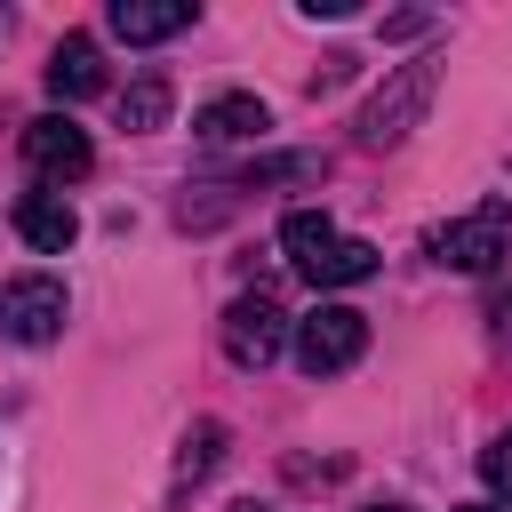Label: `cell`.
<instances>
[{
    "label": "cell",
    "mask_w": 512,
    "mask_h": 512,
    "mask_svg": "<svg viewBox=\"0 0 512 512\" xmlns=\"http://www.w3.org/2000/svg\"><path fill=\"white\" fill-rule=\"evenodd\" d=\"M432 88H440V56H408V64H392V80L360 104V144H400L416 120H424V104H432Z\"/></svg>",
    "instance_id": "obj_1"
},
{
    "label": "cell",
    "mask_w": 512,
    "mask_h": 512,
    "mask_svg": "<svg viewBox=\"0 0 512 512\" xmlns=\"http://www.w3.org/2000/svg\"><path fill=\"white\" fill-rule=\"evenodd\" d=\"M448 272H496L504 256H512V200H480L472 216H456V224H440L432 240H424Z\"/></svg>",
    "instance_id": "obj_2"
},
{
    "label": "cell",
    "mask_w": 512,
    "mask_h": 512,
    "mask_svg": "<svg viewBox=\"0 0 512 512\" xmlns=\"http://www.w3.org/2000/svg\"><path fill=\"white\" fill-rule=\"evenodd\" d=\"M360 352H368V312L320 304V312L296 320V368H304V376H344Z\"/></svg>",
    "instance_id": "obj_3"
},
{
    "label": "cell",
    "mask_w": 512,
    "mask_h": 512,
    "mask_svg": "<svg viewBox=\"0 0 512 512\" xmlns=\"http://www.w3.org/2000/svg\"><path fill=\"white\" fill-rule=\"evenodd\" d=\"M64 280L56 272H24V280H8L0 288V336L8 344H56L64 336Z\"/></svg>",
    "instance_id": "obj_4"
},
{
    "label": "cell",
    "mask_w": 512,
    "mask_h": 512,
    "mask_svg": "<svg viewBox=\"0 0 512 512\" xmlns=\"http://www.w3.org/2000/svg\"><path fill=\"white\" fill-rule=\"evenodd\" d=\"M24 160H32L40 184H80L96 168V144L72 112H40V120H24Z\"/></svg>",
    "instance_id": "obj_5"
},
{
    "label": "cell",
    "mask_w": 512,
    "mask_h": 512,
    "mask_svg": "<svg viewBox=\"0 0 512 512\" xmlns=\"http://www.w3.org/2000/svg\"><path fill=\"white\" fill-rule=\"evenodd\" d=\"M280 344H288V312L264 288L232 296V312H224V360L232 368H264V360H280Z\"/></svg>",
    "instance_id": "obj_6"
},
{
    "label": "cell",
    "mask_w": 512,
    "mask_h": 512,
    "mask_svg": "<svg viewBox=\"0 0 512 512\" xmlns=\"http://www.w3.org/2000/svg\"><path fill=\"white\" fill-rule=\"evenodd\" d=\"M16 232H24V248L64 256V248L80 240V216H72V200H64V192H24V200H16Z\"/></svg>",
    "instance_id": "obj_7"
},
{
    "label": "cell",
    "mask_w": 512,
    "mask_h": 512,
    "mask_svg": "<svg viewBox=\"0 0 512 512\" xmlns=\"http://www.w3.org/2000/svg\"><path fill=\"white\" fill-rule=\"evenodd\" d=\"M128 48H152V40H176L184 24H192V0H112V16H104Z\"/></svg>",
    "instance_id": "obj_8"
},
{
    "label": "cell",
    "mask_w": 512,
    "mask_h": 512,
    "mask_svg": "<svg viewBox=\"0 0 512 512\" xmlns=\"http://www.w3.org/2000/svg\"><path fill=\"white\" fill-rule=\"evenodd\" d=\"M96 88H104V48H96L88 32H64L56 56H48V96L80 104V96H96Z\"/></svg>",
    "instance_id": "obj_9"
},
{
    "label": "cell",
    "mask_w": 512,
    "mask_h": 512,
    "mask_svg": "<svg viewBox=\"0 0 512 512\" xmlns=\"http://www.w3.org/2000/svg\"><path fill=\"white\" fill-rule=\"evenodd\" d=\"M264 128H272V112L256 96H208L192 112V136H208V144H256Z\"/></svg>",
    "instance_id": "obj_10"
},
{
    "label": "cell",
    "mask_w": 512,
    "mask_h": 512,
    "mask_svg": "<svg viewBox=\"0 0 512 512\" xmlns=\"http://www.w3.org/2000/svg\"><path fill=\"white\" fill-rule=\"evenodd\" d=\"M368 272H376V248H368V240H352V232H336V240L304 264V280H312V288H352V280H368Z\"/></svg>",
    "instance_id": "obj_11"
},
{
    "label": "cell",
    "mask_w": 512,
    "mask_h": 512,
    "mask_svg": "<svg viewBox=\"0 0 512 512\" xmlns=\"http://www.w3.org/2000/svg\"><path fill=\"white\" fill-rule=\"evenodd\" d=\"M216 456H224V424H216V416H200V424L184 432V456H176V480H168V488H176V496H184V488H200V480L216 472Z\"/></svg>",
    "instance_id": "obj_12"
},
{
    "label": "cell",
    "mask_w": 512,
    "mask_h": 512,
    "mask_svg": "<svg viewBox=\"0 0 512 512\" xmlns=\"http://www.w3.org/2000/svg\"><path fill=\"white\" fill-rule=\"evenodd\" d=\"M120 120H128V128H160V120H168V80L144 72V80L120 96Z\"/></svg>",
    "instance_id": "obj_13"
},
{
    "label": "cell",
    "mask_w": 512,
    "mask_h": 512,
    "mask_svg": "<svg viewBox=\"0 0 512 512\" xmlns=\"http://www.w3.org/2000/svg\"><path fill=\"white\" fill-rule=\"evenodd\" d=\"M480 480H488L496 496H512V432H496V440L480 448Z\"/></svg>",
    "instance_id": "obj_14"
},
{
    "label": "cell",
    "mask_w": 512,
    "mask_h": 512,
    "mask_svg": "<svg viewBox=\"0 0 512 512\" xmlns=\"http://www.w3.org/2000/svg\"><path fill=\"white\" fill-rule=\"evenodd\" d=\"M488 320H496V336H512V296H496V304H488Z\"/></svg>",
    "instance_id": "obj_15"
},
{
    "label": "cell",
    "mask_w": 512,
    "mask_h": 512,
    "mask_svg": "<svg viewBox=\"0 0 512 512\" xmlns=\"http://www.w3.org/2000/svg\"><path fill=\"white\" fill-rule=\"evenodd\" d=\"M456 512H504V504H456Z\"/></svg>",
    "instance_id": "obj_16"
},
{
    "label": "cell",
    "mask_w": 512,
    "mask_h": 512,
    "mask_svg": "<svg viewBox=\"0 0 512 512\" xmlns=\"http://www.w3.org/2000/svg\"><path fill=\"white\" fill-rule=\"evenodd\" d=\"M368 512H408V504H368Z\"/></svg>",
    "instance_id": "obj_17"
},
{
    "label": "cell",
    "mask_w": 512,
    "mask_h": 512,
    "mask_svg": "<svg viewBox=\"0 0 512 512\" xmlns=\"http://www.w3.org/2000/svg\"><path fill=\"white\" fill-rule=\"evenodd\" d=\"M240 512H264V504H240Z\"/></svg>",
    "instance_id": "obj_18"
}]
</instances>
